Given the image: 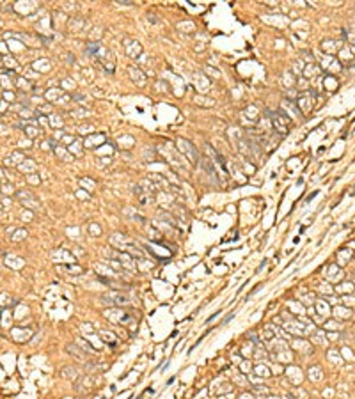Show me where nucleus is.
Here are the masks:
<instances>
[{"label": "nucleus", "mask_w": 355, "mask_h": 399, "mask_svg": "<svg viewBox=\"0 0 355 399\" xmlns=\"http://www.w3.org/2000/svg\"><path fill=\"white\" fill-rule=\"evenodd\" d=\"M105 302H109L112 307H121V305H126V303H130V298L124 293H119V291H110V293H107V295L103 296Z\"/></svg>", "instance_id": "1"}, {"label": "nucleus", "mask_w": 355, "mask_h": 399, "mask_svg": "<svg viewBox=\"0 0 355 399\" xmlns=\"http://www.w3.org/2000/svg\"><path fill=\"white\" fill-rule=\"evenodd\" d=\"M124 50L128 53L130 59H137L138 55L142 53V46L138 41H133V39H124Z\"/></svg>", "instance_id": "2"}, {"label": "nucleus", "mask_w": 355, "mask_h": 399, "mask_svg": "<svg viewBox=\"0 0 355 399\" xmlns=\"http://www.w3.org/2000/svg\"><path fill=\"white\" fill-rule=\"evenodd\" d=\"M116 259H119L121 266H124L126 270H130V271H137V264H135V259H133V257L130 256V254L117 250V257H116Z\"/></svg>", "instance_id": "3"}, {"label": "nucleus", "mask_w": 355, "mask_h": 399, "mask_svg": "<svg viewBox=\"0 0 355 399\" xmlns=\"http://www.w3.org/2000/svg\"><path fill=\"white\" fill-rule=\"evenodd\" d=\"M178 142H179V146H181V149H183V151H185V153L188 154V160H190V162H192L194 165H195V163L199 162V154H197V151H195V147H194V146H192L190 142L183 140V138H179Z\"/></svg>", "instance_id": "4"}, {"label": "nucleus", "mask_w": 355, "mask_h": 399, "mask_svg": "<svg viewBox=\"0 0 355 399\" xmlns=\"http://www.w3.org/2000/svg\"><path fill=\"white\" fill-rule=\"evenodd\" d=\"M66 350H68V353L73 355L75 358H78L80 362H87V358H91V357H89V353H85V351L82 350L78 344H69Z\"/></svg>", "instance_id": "5"}, {"label": "nucleus", "mask_w": 355, "mask_h": 399, "mask_svg": "<svg viewBox=\"0 0 355 399\" xmlns=\"http://www.w3.org/2000/svg\"><path fill=\"white\" fill-rule=\"evenodd\" d=\"M128 73H130V76H132L133 82H137L138 85H144V84H146V76L142 75V71H140L138 68H133V66H130V68H128Z\"/></svg>", "instance_id": "6"}, {"label": "nucleus", "mask_w": 355, "mask_h": 399, "mask_svg": "<svg viewBox=\"0 0 355 399\" xmlns=\"http://www.w3.org/2000/svg\"><path fill=\"white\" fill-rule=\"evenodd\" d=\"M254 373H256L257 376H263V378H268V376H272L270 369H268L266 365H263V364L256 365V367H254Z\"/></svg>", "instance_id": "7"}, {"label": "nucleus", "mask_w": 355, "mask_h": 399, "mask_svg": "<svg viewBox=\"0 0 355 399\" xmlns=\"http://www.w3.org/2000/svg\"><path fill=\"white\" fill-rule=\"evenodd\" d=\"M99 335H101V337H103V341H107V339H110V342H112V346L116 344V335L112 334V332H105V330H99Z\"/></svg>", "instance_id": "8"}, {"label": "nucleus", "mask_w": 355, "mask_h": 399, "mask_svg": "<svg viewBox=\"0 0 355 399\" xmlns=\"http://www.w3.org/2000/svg\"><path fill=\"white\" fill-rule=\"evenodd\" d=\"M89 232L94 234V236H99V234H101V229H99L98 224H91V225H89Z\"/></svg>", "instance_id": "9"}, {"label": "nucleus", "mask_w": 355, "mask_h": 399, "mask_svg": "<svg viewBox=\"0 0 355 399\" xmlns=\"http://www.w3.org/2000/svg\"><path fill=\"white\" fill-rule=\"evenodd\" d=\"M325 87L327 89H335V87H337V82H335L332 76H327V78H325Z\"/></svg>", "instance_id": "10"}, {"label": "nucleus", "mask_w": 355, "mask_h": 399, "mask_svg": "<svg viewBox=\"0 0 355 399\" xmlns=\"http://www.w3.org/2000/svg\"><path fill=\"white\" fill-rule=\"evenodd\" d=\"M66 270H69V273H82V268L76 264H68L66 266Z\"/></svg>", "instance_id": "11"}, {"label": "nucleus", "mask_w": 355, "mask_h": 399, "mask_svg": "<svg viewBox=\"0 0 355 399\" xmlns=\"http://www.w3.org/2000/svg\"><path fill=\"white\" fill-rule=\"evenodd\" d=\"M240 369H242V373H251L252 371V365H251V362H242V365H240Z\"/></svg>", "instance_id": "12"}, {"label": "nucleus", "mask_w": 355, "mask_h": 399, "mask_svg": "<svg viewBox=\"0 0 355 399\" xmlns=\"http://www.w3.org/2000/svg\"><path fill=\"white\" fill-rule=\"evenodd\" d=\"M80 183H82V185H89V186H85L87 190L94 188V181H91V179H87V177H82V179H80Z\"/></svg>", "instance_id": "13"}, {"label": "nucleus", "mask_w": 355, "mask_h": 399, "mask_svg": "<svg viewBox=\"0 0 355 399\" xmlns=\"http://www.w3.org/2000/svg\"><path fill=\"white\" fill-rule=\"evenodd\" d=\"M195 101H197V103H201V105H204V98H201V96H197V98H195ZM206 101H208V107H213V99H210V98H206Z\"/></svg>", "instance_id": "14"}, {"label": "nucleus", "mask_w": 355, "mask_h": 399, "mask_svg": "<svg viewBox=\"0 0 355 399\" xmlns=\"http://www.w3.org/2000/svg\"><path fill=\"white\" fill-rule=\"evenodd\" d=\"M325 328L327 330H337V325H335L334 321H329V323H325Z\"/></svg>", "instance_id": "15"}, {"label": "nucleus", "mask_w": 355, "mask_h": 399, "mask_svg": "<svg viewBox=\"0 0 355 399\" xmlns=\"http://www.w3.org/2000/svg\"><path fill=\"white\" fill-rule=\"evenodd\" d=\"M57 153H59V154H64L66 160H71V156H69V154H66V151H62L60 147H57Z\"/></svg>", "instance_id": "16"}, {"label": "nucleus", "mask_w": 355, "mask_h": 399, "mask_svg": "<svg viewBox=\"0 0 355 399\" xmlns=\"http://www.w3.org/2000/svg\"><path fill=\"white\" fill-rule=\"evenodd\" d=\"M89 130H94V128H87V126H82V128H80V131H82V133H85V131H89Z\"/></svg>", "instance_id": "17"}, {"label": "nucleus", "mask_w": 355, "mask_h": 399, "mask_svg": "<svg viewBox=\"0 0 355 399\" xmlns=\"http://www.w3.org/2000/svg\"><path fill=\"white\" fill-rule=\"evenodd\" d=\"M233 316H234V312H231V314H227V318H226V319H224V323H227V321H229V319H231V318H233Z\"/></svg>", "instance_id": "18"}, {"label": "nucleus", "mask_w": 355, "mask_h": 399, "mask_svg": "<svg viewBox=\"0 0 355 399\" xmlns=\"http://www.w3.org/2000/svg\"><path fill=\"white\" fill-rule=\"evenodd\" d=\"M119 4H132V0H117Z\"/></svg>", "instance_id": "19"}]
</instances>
